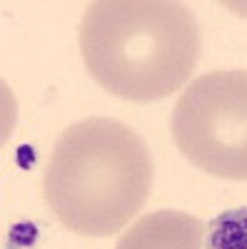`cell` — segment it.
I'll return each mask as SVG.
<instances>
[{"mask_svg": "<svg viewBox=\"0 0 247 249\" xmlns=\"http://www.w3.org/2000/svg\"><path fill=\"white\" fill-rule=\"evenodd\" d=\"M77 45L90 77L108 92L152 102L177 92L195 70V13L172 0H97L85 8Z\"/></svg>", "mask_w": 247, "mask_h": 249, "instance_id": "obj_1", "label": "cell"}, {"mask_svg": "<svg viewBox=\"0 0 247 249\" xmlns=\"http://www.w3.org/2000/svg\"><path fill=\"white\" fill-rule=\"evenodd\" d=\"M152 187V155L128 124L80 120L57 137L43 190L57 222L75 234L110 237L142 210Z\"/></svg>", "mask_w": 247, "mask_h": 249, "instance_id": "obj_2", "label": "cell"}, {"mask_svg": "<svg viewBox=\"0 0 247 249\" xmlns=\"http://www.w3.org/2000/svg\"><path fill=\"white\" fill-rule=\"evenodd\" d=\"M172 140L197 170L247 182V70H215L182 90Z\"/></svg>", "mask_w": 247, "mask_h": 249, "instance_id": "obj_3", "label": "cell"}, {"mask_svg": "<svg viewBox=\"0 0 247 249\" xmlns=\"http://www.w3.org/2000/svg\"><path fill=\"white\" fill-rule=\"evenodd\" d=\"M205 239L208 224L202 219L188 212L160 210L128 227L115 249H208Z\"/></svg>", "mask_w": 247, "mask_h": 249, "instance_id": "obj_4", "label": "cell"}, {"mask_svg": "<svg viewBox=\"0 0 247 249\" xmlns=\"http://www.w3.org/2000/svg\"><path fill=\"white\" fill-rule=\"evenodd\" d=\"M208 249H247V207L220 212L208 224Z\"/></svg>", "mask_w": 247, "mask_h": 249, "instance_id": "obj_5", "label": "cell"}]
</instances>
